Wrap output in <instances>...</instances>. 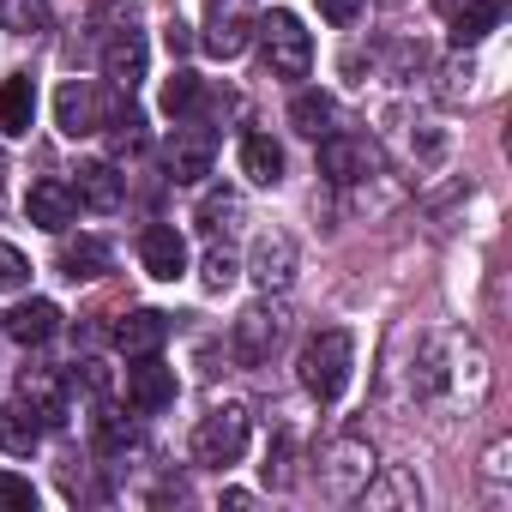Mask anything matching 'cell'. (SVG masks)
Masks as SVG:
<instances>
[{
    "instance_id": "cell-1",
    "label": "cell",
    "mask_w": 512,
    "mask_h": 512,
    "mask_svg": "<svg viewBox=\"0 0 512 512\" xmlns=\"http://www.w3.org/2000/svg\"><path fill=\"white\" fill-rule=\"evenodd\" d=\"M350 374H356V338H350L344 326L314 332V338L302 344V356H296V380H302V392L320 398V404H338L344 386H350Z\"/></svg>"
},
{
    "instance_id": "cell-2",
    "label": "cell",
    "mask_w": 512,
    "mask_h": 512,
    "mask_svg": "<svg viewBox=\"0 0 512 512\" xmlns=\"http://www.w3.org/2000/svg\"><path fill=\"white\" fill-rule=\"evenodd\" d=\"M241 452H247V410H241V404H217V410H205L199 428H193V464H205V470H229Z\"/></svg>"
},
{
    "instance_id": "cell-3",
    "label": "cell",
    "mask_w": 512,
    "mask_h": 512,
    "mask_svg": "<svg viewBox=\"0 0 512 512\" xmlns=\"http://www.w3.org/2000/svg\"><path fill=\"white\" fill-rule=\"evenodd\" d=\"M253 31H260L266 61H272V73H278V79H308V67H314V37L302 31V19H296V13H266Z\"/></svg>"
},
{
    "instance_id": "cell-4",
    "label": "cell",
    "mask_w": 512,
    "mask_h": 512,
    "mask_svg": "<svg viewBox=\"0 0 512 512\" xmlns=\"http://www.w3.org/2000/svg\"><path fill=\"white\" fill-rule=\"evenodd\" d=\"M278 338H284V308L253 302V308H241L235 326H229V356H235L241 368H260V362H272Z\"/></svg>"
},
{
    "instance_id": "cell-5",
    "label": "cell",
    "mask_w": 512,
    "mask_h": 512,
    "mask_svg": "<svg viewBox=\"0 0 512 512\" xmlns=\"http://www.w3.org/2000/svg\"><path fill=\"white\" fill-rule=\"evenodd\" d=\"M374 470H380L374 464V446L356 440V434H344V440H332V452L320 464V488H326V500H356Z\"/></svg>"
},
{
    "instance_id": "cell-6",
    "label": "cell",
    "mask_w": 512,
    "mask_h": 512,
    "mask_svg": "<svg viewBox=\"0 0 512 512\" xmlns=\"http://www.w3.org/2000/svg\"><path fill=\"white\" fill-rule=\"evenodd\" d=\"M296 266H302V253H296V235L290 229H260V235H253L247 272H253V284H260V290H290Z\"/></svg>"
},
{
    "instance_id": "cell-7",
    "label": "cell",
    "mask_w": 512,
    "mask_h": 512,
    "mask_svg": "<svg viewBox=\"0 0 512 512\" xmlns=\"http://www.w3.org/2000/svg\"><path fill=\"white\" fill-rule=\"evenodd\" d=\"M103 121H109V103L91 79H67L55 91V127L67 139H91V133H103Z\"/></svg>"
},
{
    "instance_id": "cell-8",
    "label": "cell",
    "mask_w": 512,
    "mask_h": 512,
    "mask_svg": "<svg viewBox=\"0 0 512 512\" xmlns=\"http://www.w3.org/2000/svg\"><path fill=\"white\" fill-rule=\"evenodd\" d=\"M127 404H133L139 416L169 410V404H175V368L157 362V356H133V368H127Z\"/></svg>"
},
{
    "instance_id": "cell-9",
    "label": "cell",
    "mask_w": 512,
    "mask_h": 512,
    "mask_svg": "<svg viewBox=\"0 0 512 512\" xmlns=\"http://www.w3.org/2000/svg\"><path fill=\"white\" fill-rule=\"evenodd\" d=\"M139 266H145L157 284L187 278V241H181V229H175V223H151V229L139 235Z\"/></svg>"
},
{
    "instance_id": "cell-10",
    "label": "cell",
    "mask_w": 512,
    "mask_h": 512,
    "mask_svg": "<svg viewBox=\"0 0 512 512\" xmlns=\"http://www.w3.org/2000/svg\"><path fill=\"white\" fill-rule=\"evenodd\" d=\"M320 175L338 181V187H356L362 175H374V145L350 139V133H326L320 139Z\"/></svg>"
},
{
    "instance_id": "cell-11",
    "label": "cell",
    "mask_w": 512,
    "mask_h": 512,
    "mask_svg": "<svg viewBox=\"0 0 512 512\" xmlns=\"http://www.w3.org/2000/svg\"><path fill=\"white\" fill-rule=\"evenodd\" d=\"M109 43H103V73H109V85L115 91H133L139 79H145V37L133 31V25H115V31H103Z\"/></svg>"
},
{
    "instance_id": "cell-12",
    "label": "cell",
    "mask_w": 512,
    "mask_h": 512,
    "mask_svg": "<svg viewBox=\"0 0 512 512\" xmlns=\"http://www.w3.org/2000/svg\"><path fill=\"white\" fill-rule=\"evenodd\" d=\"M356 500H362L368 512H416V506H422V482H416V470H398V464H392V470H374Z\"/></svg>"
},
{
    "instance_id": "cell-13",
    "label": "cell",
    "mask_w": 512,
    "mask_h": 512,
    "mask_svg": "<svg viewBox=\"0 0 512 512\" xmlns=\"http://www.w3.org/2000/svg\"><path fill=\"white\" fill-rule=\"evenodd\" d=\"M25 217L37 223V229H49V235H61L73 217H79V199H73V187L67 181H31V193H25Z\"/></svg>"
},
{
    "instance_id": "cell-14",
    "label": "cell",
    "mask_w": 512,
    "mask_h": 512,
    "mask_svg": "<svg viewBox=\"0 0 512 512\" xmlns=\"http://www.w3.org/2000/svg\"><path fill=\"white\" fill-rule=\"evenodd\" d=\"M73 187V199L85 205V211H121V199H127V181L115 175V163H79V181H67Z\"/></svg>"
},
{
    "instance_id": "cell-15",
    "label": "cell",
    "mask_w": 512,
    "mask_h": 512,
    "mask_svg": "<svg viewBox=\"0 0 512 512\" xmlns=\"http://www.w3.org/2000/svg\"><path fill=\"white\" fill-rule=\"evenodd\" d=\"M163 344H169V314H157V308H133L115 326V350L121 356H157Z\"/></svg>"
},
{
    "instance_id": "cell-16",
    "label": "cell",
    "mask_w": 512,
    "mask_h": 512,
    "mask_svg": "<svg viewBox=\"0 0 512 512\" xmlns=\"http://www.w3.org/2000/svg\"><path fill=\"white\" fill-rule=\"evenodd\" d=\"M163 169H169V181H181V187L205 181V175H211V139H205V133H175V139L163 145Z\"/></svg>"
},
{
    "instance_id": "cell-17",
    "label": "cell",
    "mask_w": 512,
    "mask_h": 512,
    "mask_svg": "<svg viewBox=\"0 0 512 512\" xmlns=\"http://www.w3.org/2000/svg\"><path fill=\"white\" fill-rule=\"evenodd\" d=\"M55 326H61V308H55V302H43V296L19 302V308L7 314V338H13V344H25V350L49 344V338H55Z\"/></svg>"
},
{
    "instance_id": "cell-18",
    "label": "cell",
    "mask_w": 512,
    "mask_h": 512,
    "mask_svg": "<svg viewBox=\"0 0 512 512\" xmlns=\"http://www.w3.org/2000/svg\"><path fill=\"white\" fill-rule=\"evenodd\" d=\"M31 121H37V85H31V73H19V79L0 85V133H7V139H25Z\"/></svg>"
},
{
    "instance_id": "cell-19",
    "label": "cell",
    "mask_w": 512,
    "mask_h": 512,
    "mask_svg": "<svg viewBox=\"0 0 512 512\" xmlns=\"http://www.w3.org/2000/svg\"><path fill=\"white\" fill-rule=\"evenodd\" d=\"M19 398H25V410L49 428V422H61V380H55V368H25L19 374Z\"/></svg>"
},
{
    "instance_id": "cell-20",
    "label": "cell",
    "mask_w": 512,
    "mask_h": 512,
    "mask_svg": "<svg viewBox=\"0 0 512 512\" xmlns=\"http://www.w3.org/2000/svg\"><path fill=\"white\" fill-rule=\"evenodd\" d=\"M103 272H109V241H97V235L61 241V278L91 284V278H103Z\"/></svg>"
},
{
    "instance_id": "cell-21",
    "label": "cell",
    "mask_w": 512,
    "mask_h": 512,
    "mask_svg": "<svg viewBox=\"0 0 512 512\" xmlns=\"http://www.w3.org/2000/svg\"><path fill=\"white\" fill-rule=\"evenodd\" d=\"M241 175H247L253 187H278V181H284V151H278L266 133H247V139H241Z\"/></svg>"
},
{
    "instance_id": "cell-22",
    "label": "cell",
    "mask_w": 512,
    "mask_h": 512,
    "mask_svg": "<svg viewBox=\"0 0 512 512\" xmlns=\"http://www.w3.org/2000/svg\"><path fill=\"white\" fill-rule=\"evenodd\" d=\"M253 43V19L241 13V7H229V19L223 13H211V31H205V49L217 55V61H235L241 49Z\"/></svg>"
},
{
    "instance_id": "cell-23",
    "label": "cell",
    "mask_w": 512,
    "mask_h": 512,
    "mask_svg": "<svg viewBox=\"0 0 512 512\" xmlns=\"http://www.w3.org/2000/svg\"><path fill=\"white\" fill-rule=\"evenodd\" d=\"M332 121H338V109H332V97H326V91H302V97L290 103V127H296L302 139H326V133H332Z\"/></svg>"
},
{
    "instance_id": "cell-24",
    "label": "cell",
    "mask_w": 512,
    "mask_h": 512,
    "mask_svg": "<svg viewBox=\"0 0 512 512\" xmlns=\"http://www.w3.org/2000/svg\"><path fill=\"white\" fill-rule=\"evenodd\" d=\"M37 440H43V422L25 410V404H13V410H0V446L7 452H19V458H31L37 452Z\"/></svg>"
},
{
    "instance_id": "cell-25",
    "label": "cell",
    "mask_w": 512,
    "mask_h": 512,
    "mask_svg": "<svg viewBox=\"0 0 512 512\" xmlns=\"http://www.w3.org/2000/svg\"><path fill=\"white\" fill-rule=\"evenodd\" d=\"M0 31H13V37L49 31V0H0Z\"/></svg>"
},
{
    "instance_id": "cell-26",
    "label": "cell",
    "mask_w": 512,
    "mask_h": 512,
    "mask_svg": "<svg viewBox=\"0 0 512 512\" xmlns=\"http://www.w3.org/2000/svg\"><path fill=\"white\" fill-rule=\"evenodd\" d=\"M494 19H500V0H470L464 13H452V43H458V49H464V43H482Z\"/></svg>"
},
{
    "instance_id": "cell-27",
    "label": "cell",
    "mask_w": 512,
    "mask_h": 512,
    "mask_svg": "<svg viewBox=\"0 0 512 512\" xmlns=\"http://www.w3.org/2000/svg\"><path fill=\"white\" fill-rule=\"evenodd\" d=\"M199 103H205L199 73H169V79H163V115H175V121H181V115H193Z\"/></svg>"
},
{
    "instance_id": "cell-28",
    "label": "cell",
    "mask_w": 512,
    "mask_h": 512,
    "mask_svg": "<svg viewBox=\"0 0 512 512\" xmlns=\"http://www.w3.org/2000/svg\"><path fill=\"white\" fill-rule=\"evenodd\" d=\"M260 476H266L272 488H290V482H296V434H278V440L266 446V464H260Z\"/></svg>"
},
{
    "instance_id": "cell-29",
    "label": "cell",
    "mask_w": 512,
    "mask_h": 512,
    "mask_svg": "<svg viewBox=\"0 0 512 512\" xmlns=\"http://www.w3.org/2000/svg\"><path fill=\"white\" fill-rule=\"evenodd\" d=\"M235 278H241V266H235V253H229V247H211L205 260H199V284H205L211 296H223Z\"/></svg>"
},
{
    "instance_id": "cell-30",
    "label": "cell",
    "mask_w": 512,
    "mask_h": 512,
    "mask_svg": "<svg viewBox=\"0 0 512 512\" xmlns=\"http://www.w3.org/2000/svg\"><path fill=\"white\" fill-rule=\"evenodd\" d=\"M91 434H97V452H127V446H133V422L115 416V410H103V416L91 422Z\"/></svg>"
},
{
    "instance_id": "cell-31",
    "label": "cell",
    "mask_w": 512,
    "mask_h": 512,
    "mask_svg": "<svg viewBox=\"0 0 512 512\" xmlns=\"http://www.w3.org/2000/svg\"><path fill=\"white\" fill-rule=\"evenodd\" d=\"M25 284H31V260H25L13 241H0V296H13Z\"/></svg>"
},
{
    "instance_id": "cell-32",
    "label": "cell",
    "mask_w": 512,
    "mask_h": 512,
    "mask_svg": "<svg viewBox=\"0 0 512 512\" xmlns=\"http://www.w3.org/2000/svg\"><path fill=\"white\" fill-rule=\"evenodd\" d=\"M235 217H241V199H235V193H205V205H199V223H205L211 235H217V229H229Z\"/></svg>"
},
{
    "instance_id": "cell-33",
    "label": "cell",
    "mask_w": 512,
    "mask_h": 512,
    "mask_svg": "<svg viewBox=\"0 0 512 512\" xmlns=\"http://www.w3.org/2000/svg\"><path fill=\"white\" fill-rule=\"evenodd\" d=\"M0 506H13V512H37V488L13 470H0Z\"/></svg>"
},
{
    "instance_id": "cell-34",
    "label": "cell",
    "mask_w": 512,
    "mask_h": 512,
    "mask_svg": "<svg viewBox=\"0 0 512 512\" xmlns=\"http://www.w3.org/2000/svg\"><path fill=\"white\" fill-rule=\"evenodd\" d=\"M362 7H368V0H320V19H332V25H356Z\"/></svg>"
},
{
    "instance_id": "cell-35",
    "label": "cell",
    "mask_w": 512,
    "mask_h": 512,
    "mask_svg": "<svg viewBox=\"0 0 512 512\" xmlns=\"http://www.w3.org/2000/svg\"><path fill=\"white\" fill-rule=\"evenodd\" d=\"M73 386H85V392H109V374H103V362H79V368H73Z\"/></svg>"
},
{
    "instance_id": "cell-36",
    "label": "cell",
    "mask_w": 512,
    "mask_h": 512,
    "mask_svg": "<svg viewBox=\"0 0 512 512\" xmlns=\"http://www.w3.org/2000/svg\"><path fill=\"white\" fill-rule=\"evenodd\" d=\"M163 43H169V55H187V49H193V37H187V25H169V31H163Z\"/></svg>"
},
{
    "instance_id": "cell-37",
    "label": "cell",
    "mask_w": 512,
    "mask_h": 512,
    "mask_svg": "<svg viewBox=\"0 0 512 512\" xmlns=\"http://www.w3.org/2000/svg\"><path fill=\"white\" fill-rule=\"evenodd\" d=\"M223 506H235V512H247V506H253V494H247V488H229V494H223Z\"/></svg>"
}]
</instances>
